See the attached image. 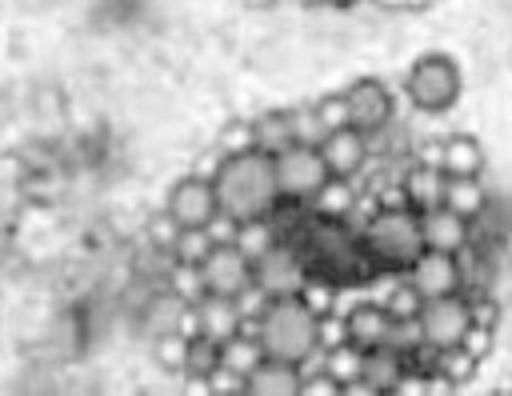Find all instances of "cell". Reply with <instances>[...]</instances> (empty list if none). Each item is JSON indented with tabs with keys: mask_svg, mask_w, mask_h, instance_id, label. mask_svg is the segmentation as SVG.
<instances>
[{
	"mask_svg": "<svg viewBox=\"0 0 512 396\" xmlns=\"http://www.w3.org/2000/svg\"><path fill=\"white\" fill-rule=\"evenodd\" d=\"M300 260L304 272L312 280H324L332 288H364L380 268L372 264V256L360 244V232L348 220L336 216H320L316 208L308 212V220L300 224V232L288 240Z\"/></svg>",
	"mask_w": 512,
	"mask_h": 396,
	"instance_id": "6da1fadb",
	"label": "cell"
},
{
	"mask_svg": "<svg viewBox=\"0 0 512 396\" xmlns=\"http://www.w3.org/2000/svg\"><path fill=\"white\" fill-rule=\"evenodd\" d=\"M212 192H216V208L228 212L236 224L268 216L272 204L280 200L276 176H272V156H264L256 148L224 156L220 168L212 172Z\"/></svg>",
	"mask_w": 512,
	"mask_h": 396,
	"instance_id": "7a4b0ae2",
	"label": "cell"
},
{
	"mask_svg": "<svg viewBox=\"0 0 512 396\" xmlns=\"http://www.w3.org/2000/svg\"><path fill=\"white\" fill-rule=\"evenodd\" d=\"M316 324H320V316H316L300 296H268V304L260 308V316L248 320L244 328L260 340L264 356L300 364L308 352L320 348Z\"/></svg>",
	"mask_w": 512,
	"mask_h": 396,
	"instance_id": "3957f363",
	"label": "cell"
},
{
	"mask_svg": "<svg viewBox=\"0 0 512 396\" xmlns=\"http://www.w3.org/2000/svg\"><path fill=\"white\" fill-rule=\"evenodd\" d=\"M356 232L380 272H404L424 252L416 208H376Z\"/></svg>",
	"mask_w": 512,
	"mask_h": 396,
	"instance_id": "277c9868",
	"label": "cell"
},
{
	"mask_svg": "<svg viewBox=\"0 0 512 396\" xmlns=\"http://www.w3.org/2000/svg\"><path fill=\"white\" fill-rule=\"evenodd\" d=\"M460 92H464V76L452 56L428 52L412 60L404 72V100L424 116H444L448 108H456Z\"/></svg>",
	"mask_w": 512,
	"mask_h": 396,
	"instance_id": "5b68a950",
	"label": "cell"
},
{
	"mask_svg": "<svg viewBox=\"0 0 512 396\" xmlns=\"http://www.w3.org/2000/svg\"><path fill=\"white\" fill-rule=\"evenodd\" d=\"M272 176H276V192L284 200H312L328 184L332 172L320 160L316 144H288L284 152L272 156Z\"/></svg>",
	"mask_w": 512,
	"mask_h": 396,
	"instance_id": "8992f818",
	"label": "cell"
},
{
	"mask_svg": "<svg viewBox=\"0 0 512 396\" xmlns=\"http://www.w3.org/2000/svg\"><path fill=\"white\" fill-rule=\"evenodd\" d=\"M416 324H420V340H424L428 348H452V344H460V336H464L468 324H472L468 296H464V292H448V296L420 300Z\"/></svg>",
	"mask_w": 512,
	"mask_h": 396,
	"instance_id": "52a82bcc",
	"label": "cell"
},
{
	"mask_svg": "<svg viewBox=\"0 0 512 396\" xmlns=\"http://www.w3.org/2000/svg\"><path fill=\"white\" fill-rule=\"evenodd\" d=\"M340 96L348 104V124L360 128L364 136H372L396 120V96L380 76H360L348 88H340Z\"/></svg>",
	"mask_w": 512,
	"mask_h": 396,
	"instance_id": "ba28073f",
	"label": "cell"
},
{
	"mask_svg": "<svg viewBox=\"0 0 512 396\" xmlns=\"http://www.w3.org/2000/svg\"><path fill=\"white\" fill-rule=\"evenodd\" d=\"M252 284L264 296H300L304 284H308V272H304L300 252L288 240H276L268 252H260L252 260Z\"/></svg>",
	"mask_w": 512,
	"mask_h": 396,
	"instance_id": "9c48e42d",
	"label": "cell"
},
{
	"mask_svg": "<svg viewBox=\"0 0 512 396\" xmlns=\"http://www.w3.org/2000/svg\"><path fill=\"white\" fill-rule=\"evenodd\" d=\"M164 212L176 220V228H204L216 216V192L208 176L184 172L180 180H172V188L164 192Z\"/></svg>",
	"mask_w": 512,
	"mask_h": 396,
	"instance_id": "30bf717a",
	"label": "cell"
},
{
	"mask_svg": "<svg viewBox=\"0 0 512 396\" xmlns=\"http://www.w3.org/2000/svg\"><path fill=\"white\" fill-rule=\"evenodd\" d=\"M400 276L412 284V292H416L420 300L448 296V292H460V288H464L460 256H456V252H436V248H424Z\"/></svg>",
	"mask_w": 512,
	"mask_h": 396,
	"instance_id": "8fae6325",
	"label": "cell"
},
{
	"mask_svg": "<svg viewBox=\"0 0 512 396\" xmlns=\"http://www.w3.org/2000/svg\"><path fill=\"white\" fill-rule=\"evenodd\" d=\"M200 268V280H204V292L212 296H236L252 284V260L228 240V244H212L208 256L196 264Z\"/></svg>",
	"mask_w": 512,
	"mask_h": 396,
	"instance_id": "7c38bea8",
	"label": "cell"
},
{
	"mask_svg": "<svg viewBox=\"0 0 512 396\" xmlns=\"http://www.w3.org/2000/svg\"><path fill=\"white\" fill-rule=\"evenodd\" d=\"M316 152H320V160L328 164V172H332V176H344V180H356V176L368 168V160H372L368 136H364L360 128H352V124L324 132L320 144H316Z\"/></svg>",
	"mask_w": 512,
	"mask_h": 396,
	"instance_id": "4fadbf2b",
	"label": "cell"
},
{
	"mask_svg": "<svg viewBox=\"0 0 512 396\" xmlns=\"http://www.w3.org/2000/svg\"><path fill=\"white\" fill-rule=\"evenodd\" d=\"M416 224H420V240L424 248H436V252H460L468 244V216L444 208V204H432V208H420L416 212Z\"/></svg>",
	"mask_w": 512,
	"mask_h": 396,
	"instance_id": "5bb4252c",
	"label": "cell"
},
{
	"mask_svg": "<svg viewBox=\"0 0 512 396\" xmlns=\"http://www.w3.org/2000/svg\"><path fill=\"white\" fill-rule=\"evenodd\" d=\"M192 320H196V336H208V340H228L244 328V316L236 312L232 296H212L204 292L196 304H192Z\"/></svg>",
	"mask_w": 512,
	"mask_h": 396,
	"instance_id": "9a60e30c",
	"label": "cell"
},
{
	"mask_svg": "<svg viewBox=\"0 0 512 396\" xmlns=\"http://www.w3.org/2000/svg\"><path fill=\"white\" fill-rule=\"evenodd\" d=\"M300 368L292 360H276V356H264L248 380H244V396H296L300 392Z\"/></svg>",
	"mask_w": 512,
	"mask_h": 396,
	"instance_id": "2e32d148",
	"label": "cell"
},
{
	"mask_svg": "<svg viewBox=\"0 0 512 396\" xmlns=\"http://www.w3.org/2000/svg\"><path fill=\"white\" fill-rule=\"evenodd\" d=\"M440 172L444 176H484V144L468 132H444L440 136Z\"/></svg>",
	"mask_w": 512,
	"mask_h": 396,
	"instance_id": "e0dca14e",
	"label": "cell"
},
{
	"mask_svg": "<svg viewBox=\"0 0 512 396\" xmlns=\"http://www.w3.org/2000/svg\"><path fill=\"white\" fill-rule=\"evenodd\" d=\"M388 324H392V316H388L384 304H376L372 296H368V300H356V304L344 312V328H348V340H352L356 348H376V344H384Z\"/></svg>",
	"mask_w": 512,
	"mask_h": 396,
	"instance_id": "ac0fdd59",
	"label": "cell"
},
{
	"mask_svg": "<svg viewBox=\"0 0 512 396\" xmlns=\"http://www.w3.org/2000/svg\"><path fill=\"white\" fill-rule=\"evenodd\" d=\"M248 124H252V148L264 152V156H276V152H284L288 144H296L288 108H264V112L248 116Z\"/></svg>",
	"mask_w": 512,
	"mask_h": 396,
	"instance_id": "d6986e66",
	"label": "cell"
},
{
	"mask_svg": "<svg viewBox=\"0 0 512 396\" xmlns=\"http://www.w3.org/2000/svg\"><path fill=\"white\" fill-rule=\"evenodd\" d=\"M400 376H404V356L396 348H388V344L364 348V356H360V380L372 388V396L392 392Z\"/></svg>",
	"mask_w": 512,
	"mask_h": 396,
	"instance_id": "ffe728a7",
	"label": "cell"
},
{
	"mask_svg": "<svg viewBox=\"0 0 512 396\" xmlns=\"http://www.w3.org/2000/svg\"><path fill=\"white\" fill-rule=\"evenodd\" d=\"M400 184H404V200H408V208H416V212L440 204V196H444V172H440L436 164H420V160H412Z\"/></svg>",
	"mask_w": 512,
	"mask_h": 396,
	"instance_id": "44dd1931",
	"label": "cell"
},
{
	"mask_svg": "<svg viewBox=\"0 0 512 396\" xmlns=\"http://www.w3.org/2000/svg\"><path fill=\"white\" fill-rule=\"evenodd\" d=\"M484 200H488V184L480 176H444V196H440L444 208L472 220L484 208Z\"/></svg>",
	"mask_w": 512,
	"mask_h": 396,
	"instance_id": "7402d4cb",
	"label": "cell"
},
{
	"mask_svg": "<svg viewBox=\"0 0 512 396\" xmlns=\"http://www.w3.org/2000/svg\"><path fill=\"white\" fill-rule=\"evenodd\" d=\"M260 360H264V348H260V340H256L248 328H240L236 336L220 340V368L236 372L240 380H248V372H252Z\"/></svg>",
	"mask_w": 512,
	"mask_h": 396,
	"instance_id": "603a6c76",
	"label": "cell"
},
{
	"mask_svg": "<svg viewBox=\"0 0 512 396\" xmlns=\"http://www.w3.org/2000/svg\"><path fill=\"white\" fill-rule=\"evenodd\" d=\"M184 308H188V304L164 288V292H160V296H152V300H148V308H144V332H148V336L176 332V328H180Z\"/></svg>",
	"mask_w": 512,
	"mask_h": 396,
	"instance_id": "cb8c5ba5",
	"label": "cell"
},
{
	"mask_svg": "<svg viewBox=\"0 0 512 396\" xmlns=\"http://www.w3.org/2000/svg\"><path fill=\"white\" fill-rule=\"evenodd\" d=\"M276 240H280V236H276V228H272V220H268V216L240 220V224H236V236H232V244H236L248 260H256L260 252H268Z\"/></svg>",
	"mask_w": 512,
	"mask_h": 396,
	"instance_id": "d4e9b609",
	"label": "cell"
},
{
	"mask_svg": "<svg viewBox=\"0 0 512 396\" xmlns=\"http://www.w3.org/2000/svg\"><path fill=\"white\" fill-rule=\"evenodd\" d=\"M208 248H212V236L204 228H176V236H172L164 256L172 264H200L208 256Z\"/></svg>",
	"mask_w": 512,
	"mask_h": 396,
	"instance_id": "484cf974",
	"label": "cell"
},
{
	"mask_svg": "<svg viewBox=\"0 0 512 396\" xmlns=\"http://www.w3.org/2000/svg\"><path fill=\"white\" fill-rule=\"evenodd\" d=\"M220 364V344L208 340V336H188V348H184V380H204L212 368Z\"/></svg>",
	"mask_w": 512,
	"mask_h": 396,
	"instance_id": "4316f807",
	"label": "cell"
},
{
	"mask_svg": "<svg viewBox=\"0 0 512 396\" xmlns=\"http://www.w3.org/2000/svg\"><path fill=\"white\" fill-rule=\"evenodd\" d=\"M360 356H364V348H356L352 340L332 344V348H324V372L344 388L348 380H356V376H360Z\"/></svg>",
	"mask_w": 512,
	"mask_h": 396,
	"instance_id": "83f0119b",
	"label": "cell"
},
{
	"mask_svg": "<svg viewBox=\"0 0 512 396\" xmlns=\"http://www.w3.org/2000/svg\"><path fill=\"white\" fill-rule=\"evenodd\" d=\"M184 348H188V336L184 332H160V336H152V360L160 364V372L180 376L184 372Z\"/></svg>",
	"mask_w": 512,
	"mask_h": 396,
	"instance_id": "f1b7e54d",
	"label": "cell"
},
{
	"mask_svg": "<svg viewBox=\"0 0 512 396\" xmlns=\"http://www.w3.org/2000/svg\"><path fill=\"white\" fill-rule=\"evenodd\" d=\"M172 296H180L184 304H196L204 296V280H200V268L196 264H172L168 260V284H164Z\"/></svg>",
	"mask_w": 512,
	"mask_h": 396,
	"instance_id": "f546056e",
	"label": "cell"
},
{
	"mask_svg": "<svg viewBox=\"0 0 512 396\" xmlns=\"http://www.w3.org/2000/svg\"><path fill=\"white\" fill-rule=\"evenodd\" d=\"M212 144H216V148H220L224 156L248 152V148H252V124H248V116H232V120H224Z\"/></svg>",
	"mask_w": 512,
	"mask_h": 396,
	"instance_id": "4dcf8cb0",
	"label": "cell"
},
{
	"mask_svg": "<svg viewBox=\"0 0 512 396\" xmlns=\"http://www.w3.org/2000/svg\"><path fill=\"white\" fill-rule=\"evenodd\" d=\"M288 116H292V132H296V144H320L324 128H320V120H316V108H312V100L288 104Z\"/></svg>",
	"mask_w": 512,
	"mask_h": 396,
	"instance_id": "1f68e13d",
	"label": "cell"
},
{
	"mask_svg": "<svg viewBox=\"0 0 512 396\" xmlns=\"http://www.w3.org/2000/svg\"><path fill=\"white\" fill-rule=\"evenodd\" d=\"M312 108H316V120H320V128H324V132H332V128H344V124H348V104H344V96H340V92L316 96V100H312Z\"/></svg>",
	"mask_w": 512,
	"mask_h": 396,
	"instance_id": "d6a6232c",
	"label": "cell"
},
{
	"mask_svg": "<svg viewBox=\"0 0 512 396\" xmlns=\"http://www.w3.org/2000/svg\"><path fill=\"white\" fill-rule=\"evenodd\" d=\"M144 236H148V244H152L156 252H168V244H172V236H176V220L160 208V212H152V216H148Z\"/></svg>",
	"mask_w": 512,
	"mask_h": 396,
	"instance_id": "836d02e7",
	"label": "cell"
},
{
	"mask_svg": "<svg viewBox=\"0 0 512 396\" xmlns=\"http://www.w3.org/2000/svg\"><path fill=\"white\" fill-rule=\"evenodd\" d=\"M460 348H464L468 356L484 360V356L496 348V328H488V324H468V332L460 336Z\"/></svg>",
	"mask_w": 512,
	"mask_h": 396,
	"instance_id": "e575fe53",
	"label": "cell"
},
{
	"mask_svg": "<svg viewBox=\"0 0 512 396\" xmlns=\"http://www.w3.org/2000/svg\"><path fill=\"white\" fill-rule=\"evenodd\" d=\"M204 232L212 236V244H228V240L236 236V220H232L228 212H220V208H216V216L204 224Z\"/></svg>",
	"mask_w": 512,
	"mask_h": 396,
	"instance_id": "d590c367",
	"label": "cell"
},
{
	"mask_svg": "<svg viewBox=\"0 0 512 396\" xmlns=\"http://www.w3.org/2000/svg\"><path fill=\"white\" fill-rule=\"evenodd\" d=\"M220 160H224V152L212 144V148H204V152H200V160H196L188 172H196V176H208V180H212V172L220 168Z\"/></svg>",
	"mask_w": 512,
	"mask_h": 396,
	"instance_id": "8d00e7d4",
	"label": "cell"
},
{
	"mask_svg": "<svg viewBox=\"0 0 512 396\" xmlns=\"http://www.w3.org/2000/svg\"><path fill=\"white\" fill-rule=\"evenodd\" d=\"M248 4H252V8H276L280 0H248Z\"/></svg>",
	"mask_w": 512,
	"mask_h": 396,
	"instance_id": "74e56055",
	"label": "cell"
}]
</instances>
